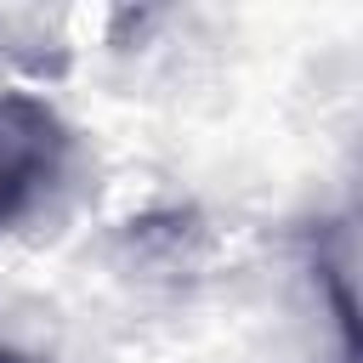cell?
<instances>
[{
  "label": "cell",
  "mask_w": 363,
  "mask_h": 363,
  "mask_svg": "<svg viewBox=\"0 0 363 363\" xmlns=\"http://www.w3.org/2000/svg\"><path fill=\"white\" fill-rule=\"evenodd\" d=\"M74 136L62 113L28 91L0 96V233L17 227L68 170Z\"/></svg>",
  "instance_id": "cell-1"
},
{
  "label": "cell",
  "mask_w": 363,
  "mask_h": 363,
  "mask_svg": "<svg viewBox=\"0 0 363 363\" xmlns=\"http://www.w3.org/2000/svg\"><path fill=\"white\" fill-rule=\"evenodd\" d=\"M0 363H28V357H17V352H0Z\"/></svg>",
  "instance_id": "cell-2"
}]
</instances>
